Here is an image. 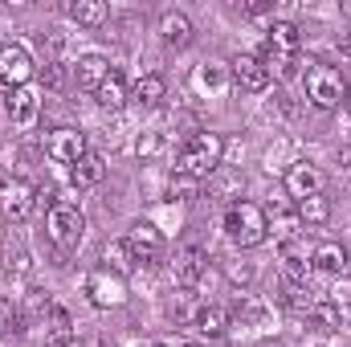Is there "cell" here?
<instances>
[{"label":"cell","mask_w":351,"mask_h":347,"mask_svg":"<svg viewBox=\"0 0 351 347\" xmlns=\"http://www.w3.org/2000/svg\"><path fill=\"white\" fill-rule=\"evenodd\" d=\"M225 233H229L233 246L254 250V246H262L265 237H269V217L254 200H233L229 213H225Z\"/></svg>","instance_id":"6da1fadb"},{"label":"cell","mask_w":351,"mask_h":347,"mask_svg":"<svg viewBox=\"0 0 351 347\" xmlns=\"http://www.w3.org/2000/svg\"><path fill=\"white\" fill-rule=\"evenodd\" d=\"M221 156H225V139H221L217 131H196V135L180 147V172L204 180V176H213L221 168Z\"/></svg>","instance_id":"7a4b0ae2"},{"label":"cell","mask_w":351,"mask_h":347,"mask_svg":"<svg viewBox=\"0 0 351 347\" xmlns=\"http://www.w3.org/2000/svg\"><path fill=\"white\" fill-rule=\"evenodd\" d=\"M45 233H49V241H53L58 250H78V241H82V233H86V217H82V208L70 204V200H58V204L49 208Z\"/></svg>","instance_id":"3957f363"},{"label":"cell","mask_w":351,"mask_h":347,"mask_svg":"<svg viewBox=\"0 0 351 347\" xmlns=\"http://www.w3.org/2000/svg\"><path fill=\"white\" fill-rule=\"evenodd\" d=\"M306 98L319 110H335L339 102H348V82L335 66H311L306 70Z\"/></svg>","instance_id":"277c9868"},{"label":"cell","mask_w":351,"mask_h":347,"mask_svg":"<svg viewBox=\"0 0 351 347\" xmlns=\"http://www.w3.org/2000/svg\"><path fill=\"white\" fill-rule=\"evenodd\" d=\"M33 208H37V192L25 180H4L0 184V213H4V221L25 225L33 217Z\"/></svg>","instance_id":"5b68a950"},{"label":"cell","mask_w":351,"mask_h":347,"mask_svg":"<svg viewBox=\"0 0 351 347\" xmlns=\"http://www.w3.org/2000/svg\"><path fill=\"white\" fill-rule=\"evenodd\" d=\"M29 78H33V58H29V49L21 45V41H8V45H0V82L12 90L29 86Z\"/></svg>","instance_id":"8992f818"},{"label":"cell","mask_w":351,"mask_h":347,"mask_svg":"<svg viewBox=\"0 0 351 347\" xmlns=\"http://www.w3.org/2000/svg\"><path fill=\"white\" fill-rule=\"evenodd\" d=\"M86 294L94 307H123L127 302V282L119 278V274H110V270H94L86 278Z\"/></svg>","instance_id":"52a82bcc"},{"label":"cell","mask_w":351,"mask_h":347,"mask_svg":"<svg viewBox=\"0 0 351 347\" xmlns=\"http://www.w3.org/2000/svg\"><path fill=\"white\" fill-rule=\"evenodd\" d=\"M127 250L135 261H160L164 254V233L152 225V221H139L131 233H127Z\"/></svg>","instance_id":"ba28073f"},{"label":"cell","mask_w":351,"mask_h":347,"mask_svg":"<svg viewBox=\"0 0 351 347\" xmlns=\"http://www.w3.org/2000/svg\"><path fill=\"white\" fill-rule=\"evenodd\" d=\"M286 192H290L294 200H311V196H323V172H319L315 164H306V160L290 164V172H286Z\"/></svg>","instance_id":"9c48e42d"},{"label":"cell","mask_w":351,"mask_h":347,"mask_svg":"<svg viewBox=\"0 0 351 347\" xmlns=\"http://www.w3.org/2000/svg\"><path fill=\"white\" fill-rule=\"evenodd\" d=\"M45 152H49L58 164H78V160L86 156V135H82V131H74V127H58V131L49 135Z\"/></svg>","instance_id":"30bf717a"},{"label":"cell","mask_w":351,"mask_h":347,"mask_svg":"<svg viewBox=\"0 0 351 347\" xmlns=\"http://www.w3.org/2000/svg\"><path fill=\"white\" fill-rule=\"evenodd\" d=\"M233 82H237V90L262 94V90L269 86V70L262 66V58H254V53H237V58H233Z\"/></svg>","instance_id":"8fae6325"},{"label":"cell","mask_w":351,"mask_h":347,"mask_svg":"<svg viewBox=\"0 0 351 347\" xmlns=\"http://www.w3.org/2000/svg\"><path fill=\"white\" fill-rule=\"evenodd\" d=\"M204 270H208V254H204L200 246H184V250L176 254V282H180V286H196V282L204 278Z\"/></svg>","instance_id":"7c38bea8"},{"label":"cell","mask_w":351,"mask_h":347,"mask_svg":"<svg viewBox=\"0 0 351 347\" xmlns=\"http://www.w3.org/2000/svg\"><path fill=\"white\" fill-rule=\"evenodd\" d=\"M37 110H41V98H37L33 86H21L8 94V119H12V127H33Z\"/></svg>","instance_id":"4fadbf2b"},{"label":"cell","mask_w":351,"mask_h":347,"mask_svg":"<svg viewBox=\"0 0 351 347\" xmlns=\"http://www.w3.org/2000/svg\"><path fill=\"white\" fill-rule=\"evenodd\" d=\"M106 74H110V62H106L102 53H86V58L74 66V82L82 90H98L106 82Z\"/></svg>","instance_id":"5bb4252c"},{"label":"cell","mask_w":351,"mask_h":347,"mask_svg":"<svg viewBox=\"0 0 351 347\" xmlns=\"http://www.w3.org/2000/svg\"><path fill=\"white\" fill-rule=\"evenodd\" d=\"M311 265L323 270V274H343V270H348V246H339V241L315 246V250H311Z\"/></svg>","instance_id":"9a60e30c"},{"label":"cell","mask_w":351,"mask_h":347,"mask_svg":"<svg viewBox=\"0 0 351 347\" xmlns=\"http://www.w3.org/2000/svg\"><path fill=\"white\" fill-rule=\"evenodd\" d=\"M94 98H98V106H102V110H119V106L131 98V90H127V82H123V74H119V70H110V74H106V82L94 90Z\"/></svg>","instance_id":"2e32d148"},{"label":"cell","mask_w":351,"mask_h":347,"mask_svg":"<svg viewBox=\"0 0 351 347\" xmlns=\"http://www.w3.org/2000/svg\"><path fill=\"white\" fill-rule=\"evenodd\" d=\"M160 37H164V45L184 49V45L192 41V21H188L184 12H164V21H160Z\"/></svg>","instance_id":"e0dca14e"},{"label":"cell","mask_w":351,"mask_h":347,"mask_svg":"<svg viewBox=\"0 0 351 347\" xmlns=\"http://www.w3.org/2000/svg\"><path fill=\"white\" fill-rule=\"evenodd\" d=\"M269 49L278 53H298V25L294 21H269Z\"/></svg>","instance_id":"ac0fdd59"},{"label":"cell","mask_w":351,"mask_h":347,"mask_svg":"<svg viewBox=\"0 0 351 347\" xmlns=\"http://www.w3.org/2000/svg\"><path fill=\"white\" fill-rule=\"evenodd\" d=\"M192 323H196V331H200V335H208V339H221V335L229 331V315H225L221 307H200Z\"/></svg>","instance_id":"d6986e66"},{"label":"cell","mask_w":351,"mask_h":347,"mask_svg":"<svg viewBox=\"0 0 351 347\" xmlns=\"http://www.w3.org/2000/svg\"><path fill=\"white\" fill-rule=\"evenodd\" d=\"M282 261H286V270H290V278H294V282L311 274V254H306V246H302L298 237L282 241Z\"/></svg>","instance_id":"ffe728a7"},{"label":"cell","mask_w":351,"mask_h":347,"mask_svg":"<svg viewBox=\"0 0 351 347\" xmlns=\"http://www.w3.org/2000/svg\"><path fill=\"white\" fill-rule=\"evenodd\" d=\"M102 156L98 152H86L78 164H74V172H70V180H74V188H90V184H98L102 180Z\"/></svg>","instance_id":"44dd1931"},{"label":"cell","mask_w":351,"mask_h":347,"mask_svg":"<svg viewBox=\"0 0 351 347\" xmlns=\"http://www.w3.org/2000/svg\"><path fill=\"white\" fill-rule=\"evenodd\" d=\"M164 90H168V86H164V78H160V74H143V78L131 86V98H135V102H143V106H156V102L164 98Z\"/></svg>","instance_id":"7402d4cb"},{"label":"cell","mask_w":351,"mask_h":347,"mask_svg":"<svg viewBox=\"0 0 351 347\" xmlns=\"http://www.w3.org/2000/svg\"><path fill=\"white\" fill-rule=\"evenodd\" d=\"M74 339V323L62 307H49V347H66Z\"/></svg>","instance_id":"603a6c76"},{"label":"cell","mask_w":351,"mask_h":347,"mask_svg":"<svg viewBox=\"0 0 351 347\" xmlns=\"http://www.w3.org/2000/svg\"><path fill=\"white\" fill-rule=\"evenodd\" d=\"M298 221H302V225H327V221H331V204H327V196L298 200Z\"/></svg>","instance_id":"cb8c5ba5"},{"label":"cell","mask_w":351,"mask_h":347,"mask_svg":"<svg viewBox=\"0 0 351 347\" xmlns=\"http://www.w3.org/2000/svg\"><path fill=\"white\" fill-rule=\"evenodd\" d=\"M106 12H110V8H106L102 0H74V4H70V16H74L78 25H102Z\"/></svg>","instance_id":"d4e9b609"},{"label":"cell","mask_w":351,"mask_h":347,"mask_svg":"<svg viewBox=\"0 0 351 347\" xmlns=\"http://www.w3.org/2000/svg\"><path fill=\"white\" fill-rule=\"evenodd\" d=\"M262 66L269 70V74H278V78H290V74L298 70V53H278V49H269V45H265Z\"/></svg>","instance_id":"484cf974"},{"label":"cell","mask_w":351,"mask_h":347,"mask_svg":"<svg viewBox=\"0 0 351 347\" xmlns=\"http://www.w3.org/2000/svg\"><path fill=\"white\" fill-rule=\"evenodd\" d=\"M311 319H315V323H319L323 331H335V327L343 323V311H339V307H335L331 298H319V302L311 307Z\"/></svg>","instance_id":"4316f807"},{"label":"cell","mask_w":351,"mask_h":347,"mask_svg":"<svg viewBox=\"0 0 351 347\" xmlns=\"http://www.w3.org/2000/svg\"><path fill=\"white\" fill-rule=\"evenodd\" d=\"M282 298H286V307H290V311H306V315H311V307L319 302V298H315L302 282H294V278L286 282V294H282Z\"/></svg>","instance_id":"83f0119b"},{"label":"cell","mask_w":351,"mask_h":347,"mask_svg":"<svg viewBox=\"0 0 351 347\" xmlns=\"http://www.w3.org/2000/svg\"><path fill=\"white\" fill-rule=\"evenodd\" d=\"M196 192H200V180L188 176V172H176L172 184H168V196H172V200H192Z\"/></svg>","instance_id":"f1b7e54d"},{"label":"cell","mask_w":351,"mask_h":347,"mask_svg":"<svg viewBox=\"0 0 351 347\" xmlns=\"http://www.w3.org/2000/svg\"><path fill=\"white\" fill-rule=\"evenodd\" d=\"M106 261H110V274H119V278H123V274H127V270H131V250H127V241H110V246H106Z\"/></svg>","instance_id":"f546056e"},{"label":"cell","mask_w":351,"mask_h":347,"mask_svg":"<svg viewBox=\"0 0 351 347\" xmlns=\"http://www.w3.org/2000/svg\"><path fill=\"white\" fill-rule=\"evenodd\" d=\"M200 90H221L225 86V66H217V62H208V66H200L196 70V78H192Z\"/></svg>","instance_id":"4dcf8cb0"},{"label":"cell","mask_w":351,"mask_h":347,"mask_svg":"<svg viewBox=\"0 0 351 347\" xmlns=\"http://www.w3.org/2000/svg\"><path fill=\"white\" fill-rule=\"evenodd\" d=\"M269 229L282 237V241H290V237H298V229H302V221H298V213H274V221H269Z\"/></svg>","instance_id":"1f68e13d"},{"label":"cell","mask_w":351,"mask_h":347,"mask_svg":"<svg viewBox=\"0 0 351 347\" xmlns=\"http://www.w3.org/2000/svg\"><path fill=\"white\" fill-rule=\"evenodd\" d=\"M135 152H139V160H156V156L164 152L160 131H143V135H139V143H135Z\"/></svg>","instance_id":"d6a6232c"},{"label":"cell","mask_w":351,"mask_h":347,"mask_svg":"<svg viewBox=\"0 0 351 347\" xmlns=\"http://www.w3.org/2000/svg\"><path fill=\"white\" fill-rule=\"evenodd\" d=\"M262 315H265L262 302H254L250 294H241V302H237V319H241V323H258Z\"/></svg>","instance_id":"836d02e7"},{"label":"cell","mask_w":351,"mask_h":347,"mask_svg":"<svg viewBox=\"0 0 351 347\" xmlns=\"http://www.w3.org/2000/svg\"><path fill=\"white\" fill-rule=\"evenodd\" d=\"M208 188H213V192H217V196H233V192H237V188H241V176H225V180H213V184H208Z\"/></svg>","instance_id":"e575fe53"},{"label":"cell","mask_w":351,"mask_h":347,"mask_svg":"<svg viewBox=\"0 0 351 347\" xmlns=\"http://www.w3.org/2000/svg\"><path fill=\"white\" fill-rule=\"evenodd\" d=\"M269 12H274V4H262V0H258V4H245V16H254V21H262Z\"/></svg>","instance_id":"d590c367"},{"label":"cell","mask_w":351,"mask_h":347,"mask_svg":"<svg viewBox=\"0 0 351 347\" xmlns=\"http://www.w3.org/2000/svg\"><path fill=\"white\" fill-rule=\"evenodd\" d=\"M0 123H8V94L0 90Z\"/></svg>","instance_id":"8d00e7d4"},{"label":"cell","mask_w":351,"mask_h":347,"mask_svg":"<svg viewBox=\"0 0 351 347\" xmlns=\"http://www.w3.org/2000/svg\"><path fill=\"white\" fill-rule=\"evenodd\" d=\"M339 164H343V168H348V172H351V143H348V147H343V156H339Z\"/></svg>","instance_id":"74e56055"},{"label":"cell","mask_w":351,"mask_h":347,"mask_svg":"<svg viewBox=\"0 0 351 347\" xmlns=\"http://www.w3.org/2000/svg\"><path fill=\"white\" fill-rule=\"evenodd\" d=\"M343 16H351V0H343Z\"/></svg>","instance_id":"f35d334b"},{"label":"cell","mask_w":351,"mask_h":347,"mask_svg":"<svg viewBox=\"0 0 351 347\" xmlns=\"http://www.w3.org/2000/svg\"><path fill=\"white\" fill-rule=\"evenodd\" d=\"M343 53H348V58H351V37H348V41H343Z\"/></svg>","instance_id":"ab89813d"},{"label":"cell","mask_w":351,"mask_h":347,"mask_svg":"<svg viewBox=\"0 0 351 347\" xmlns=\"http://www.w3.org/2000/svg\"><path fill=\"white\" fill-rule=\"evenodd\" d=\"M180 347H200V344H180Z\"/></svg>","instance_id":"60d3db41"},{"label":"cell","mask_w":351,"mask_h":347,"mask_svg":"<svg viewBox=\"0 0 351 347\" xmlns=\"http://www.w3.org/2000/svg\"><path fill=\"white\" fill-rule=\"evenodd\" d=\"M348 110H351V90H348Z\"/></svg>","instance_id":"b9f144b4"},{"label":"cell","mask_w":351,"mask_h":347,"mask_svg":"<svg viewBox=\"0 0 351 347\" xmlns=\"http://www.w3.org/2000/svg\"><path fill=\"white\" fill-rule=\"evenodd\" d=\"M348 265H351V246H348Z\"/></svg>","instance_id":"7bdbcfd3"},{"label":"cell","mask_w":351,"mask_h":347,"mask_svg":"<svg viewBox=\"0 0 351 347\" xmlns=\"http://www.w3.org/2000/svg\"><path fill=\"white\" fill-rule=\"evenodd\" d=\"M152 347H164V344H152Z\"/></svg>","instance_id":"ee69618b"}]
</instances>
